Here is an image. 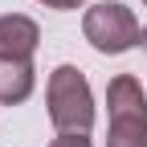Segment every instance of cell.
<instances>
[{
    "instance_id": "obj_7",
    "label": "cell",
    "mask_w": 147,
    "mask_h": 147,
    "mask_svg": "<svg viewBox=\"0 0 147 147\" xmlns=\"http://www.w3.org/2000/svg\"><path fill=\"white\" fill-rule=\"evenodd\" d=\"M41 4H45V8H61V12H65V8H78L82 0H41Z\"/></svg>"
},
{
    "instance_id": "obj_8",
    "label": "cell",
    "mask_w": 147,
    "mask_h": 147,
    "mask_svg": "<svg viewBox=\"0 0 147 147\" xmlns=\"http://www.w3.org/2000/svg\"><path fill=\"white\" fill-rule=\"evenodd\" d=\"M139 45H143V49H147V29H143V33H139Z\"/></svg>"
},
{
    "instance_id": "obj_6",
    "label": "cell",
    "mask_w": 147,
    "mask_h": 147,
    "mask_svg": "<svg viewBox=\"0 0 147 147\" xmlns=\"http://www.w3.org/2000/svg\"><path fill=\"white\" fill-rule=\"evenodd\" d=\"M49 147H90V139H86V135H69V131H61Z\"/></svg>"
},
{
    "instance_id": "obj_1",
    "label": "cell",
    "mask_w": 147,
    "mask_h": 147,
    "mask_svg": "<svg viewBox=\"0 0 147 147\" xmlns=\"http://www.w3.org/2000/svg\"><path fill=\"white\" fill-rule=\"evenodd\" d=\"M45 98H49V123L57 131H69V135L90 131V123H94V94H90V82L78 65L53 69L49 86H45Z\"/></svg>"
},
{
    "instance_id": "obj_2",
    "label": "cell",
    "mask_w": 147,
    "mask_h": 147,
    "mask_svg": "<svg viewBox=\"0 0 147 147\" xmlns=\"http://www.w3.org/2000/svg\"><path fill=\"white\" fill-rule=\"evenodd\" d=\"M106 110H110L106 147H147V94L139 78H131V74L110 78Z\"/></svg>"
},
{
    "instance_id": "obj_9",
    "label": "cell",
    "mask_w": 147,
    "mask_h": 147,
    "mask_svg": "<svg viewBox=\"0 0 147 147\" xmlns=\"http://www.w3.org/2000/svg\"><path fill=\"white\" fill-rule=\"evenodd\" d=\"M143 4H147V0H143Z\"/></svg>"
},
{
    "instance_id": "obj_5",
    "label": "cell",
    "mask_w": 147,
    "mask_h": 147,
    "mask_svg": "<svg viewBox=\"0 0 147 147\" xmlns=\"http://www.w3.org/2000/svg\"><path fill=\"white\" fill-rule=\"evenodd\" d=\"M33 86H37V69L29 57H0V102L4 106L25 102Z\"/></svg>"
},
{
    "instance_id": "obj_4",
    "label": "cell",
    "mask_w": 147,
    "mask_h": 147,
    "mask_svg": "<svg viewBox=\"0 0 147 147\" xmlns=\"http://www.w3.org/2000/svg\"><path fill=\"white\" fill-rule=\"evenodd\" d=\"M41 45V29L37 21L21 12L0 16V57H33V49Z\"/></svg>"
},
{
    "instance_id": "obj_3",
    "label": "cell",
    "mask_w": 147,
    "mask_h": 147,
    "mask_svg": "<svg viewBox=\"0 0 147 147\" xmlns=\"http://www.w3.org/2000/svg\"><path fill=\"white\" fill-rule=\"evenodd\" d=\"M82 33H86V41L94 45L98 53H127V49L139 45V33H143V29H139L135 12L127 8V4H110V0H102V4L86 8Z\"/></svg>"
}]
</instances>
